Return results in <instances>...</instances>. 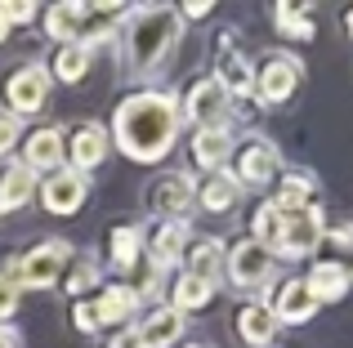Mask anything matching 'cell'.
Wrapping results in <instances>:
<instances>
[{"mask_svg":"<svg viewBox=\"0 0 353 348\" xmlns=\"http://www.w3.org/2000/svg\"><path fill=\"white\" fill-rule=\"evenodd\" d=\"M179 134L183 121H179V94L174 89H134L112 107V121H108L112 148L134 166L165 161L179 143Z\"/></svg>","mask_w":353,"mask_h":348,"instance_id":"1","label":"cell"},{"mask_svg":"<svg viewBox=\"0 0 353 348\" xmlns=\"http://www.w3.org/2000/svg\"><path fill=\"white\" fill-rule=\"evenodd\" d=\"M183 36V18L174 14V5H134L121 14L117 23V50L125 76L143 80L174 54Z\"/></svg>","mask_w":353,"mask_h":348,"instance_id":"2","label":"cell"},{"mask_svg":"<svg viewBox=\"0 0 353 348\" xmlns=\"http://www.w3.org/2000/svg\"><path fill=\"white\" fill-rule=\"evenodd\" d=\"M72 241H63V237H50V241L32 246L27 254H14V259L5 263L9 281H14L18 290H50L63 281V272H68L72 263Z\"/></svg>","mask_w":353,"mask_h":348,"instance_id":"3","label":"cell"},{"mask_svg":"<svg viewBox=\"0 0 353 348\" xmlns=\"http://www.w3.org/2000/svg\"><path fill=\"white\" fill-rule=\"evenodd\" d=\"M219 277L237 290V295H264L277 277V259L268 246L250 241V237H237L233 246H224V268Z\"/></svg>","mask_w":353,"mask_h":348,"instance_id":"4","label":"cell"},{"mask_svg":"<svg viewBox=\"0 0 353 348\" xmlns=\"http://www.w3.org/2000/svg\"><path fill=\"white\" fill-rule=\"evenodd\" d=\"M228 174L237 179V188H273V179L282 174V152L268 134H241L228 157Z\"/></svg>","mask_w":353,"mask_h":348,"instance_id":"5","label":"cell"},{"mask_svg":"<svg viewBox=\"0 0 353 348\" xmlns=\"http://www.w3.org/2000/svg\"><path fill=\"white\" fill-rule=\"evenodd\" d=\"M50 94H54V80H50V72H45V63H36V58L18 63V67L5 76V85H0L5 112L18 116V121L41 116L45 107H50Z\"/></svg>","mask_w":353,"mask_h":348,"instance_id":"6","label":"cell"},{"mask_svg":"<svg viewBox=\"0 0 353 348\" xmlns=\"http://www.w3.org/2000/svg\"><path fill=\"white\" fill-rule=\"evenodd\" d=\"M192 210H197V179L188 170H165L148 183V215H157V224H188Z\"/></svg>","mask_w":353,"mask_h":348,"instance_id":"7","label":"cell"},{"mask_svg":"<svg viewBox=\"0 0 353 348\" xmlns=\"http://www.w3.org/2000/svg\"><path fill=\"white\" fill-rule=\"evenodd\" d=\"M233 98L219 89L215 76H197L188 89L179 94V121L192 125V130H215V125H228L233 116Z\"/></svg>","mask_w":353,"mask_h":348,"instance_id":"8","label":"cell"},{"mask_svg":"<svg viewBox=\"0 0 353 348\" xmlns=\"http://www.w3.org/2000/svg\"><path fill=\"white\" fill-rule=\"evenodd\" d=\"M300 80H304V63L295 58V54H286V50H273V54H264V58L255 63V98L264 107L291 103L295 89H300Z\"/></svg>","mask_w":353,"mask_h":348,"instance_id":"9","label":"cell"},{"mask_svg":"<svg viewBox=\"0 0 353 348\" xmlns=\"http://www.w3.org/2000/svg\"><path fill=\"white\" fill-rule=\"evenodd\" d=\"M63 134H68V143H63V166L85 174V179L112 157V139H108L103 121H77V125H68Z\"/></svg>","mask_w":353,"mask_h":348,"instance_id":"10","label":"cell"},{"mask_svg":"<svg viewBox=\"0 0 353 348\" xmlns=\"http://www.w3.org/2000/svg\"><path fill=\"white\" fill-rule=\"evenodd\" d=\"M322 237H327V215H322V206L282 219V232H277V241H273V259H313Z\"/></svg>","mask_w":353,"mask_h":348,"instance_id":"11","label":"cell"},{"mask_svg":"<svg viewBox=\"0 0 353 348\" xmlns=\"http://www.w3.org/2000/svg\"><path fill=\"white\" fill-rule=\"evenodd\" d=\"M85 197H90V179L77 174V170H68V166L45 174V179L36 183V201H41L50 215H59V219L77 215V210L85 206Z\"/></svg>","mask_w":353,"mask_h":348,"instance_id":"12","label":"cell"},{"mask_svg":"<svg viewBox=\"0 0 353 348\" xmlns=\"http://www.w3.org/2000/svg\"><path fill=\"white\" fill-rule=\"evenodd\" d=\"M63 143H68V134H63V125H41V130L23 134V157H18V166H27L36 174V179H45V174L63 170Z\"/></svg>","mask_w":353,"mask_h":348,"instance_id":"13","label":"cell"},{"mask_svg":"<svg viewBox=\"0 0 353 348\" xmlns=\"http://www.w3.org/2000/svg\"><path fill=\"white\" fill-rule=\"evenodd\" d=\"M268 201H273V210L282 219L291 215H304V210L318 206V179H313L309 170H282L273 179V192H268Z\"/></svg>","mask_w":353,"mask_h":348,"instance_id":"14","label":"cell"},{"mask_svg":"<svg viewBox=\"0 0 353 348\" xmlns=\"http://www.w3.org/2000/svg\"><path fill=\"white\" fill-rule=\"evenodd\" d=\"M41 18H45V36H50L54 45H72L90 32V23L99 18V5H77V0L63 5L59 0V5H45Z\"/></svg>","mask_w":353,"mask_h":348,"instance_id":"15","label":"cell"},{"mask_svg":"<svg viewBox=\"0 0 353 348\" xmlns=\"http://www.w3.org/2000/svg\"><path fill=\"white\" fill-rule=\"evenodd\" d=\"M188 241H192V224H157V228H143V259L170 272L174 263H183Z\"/></svg>","mask_w":353,"mask_h":348,"instance_id":"16","label":"cell"},{"mask_svg":"<svg viewBox=\"0 0 353 348\" xmlns=\"http://www.w3.org/2000/svg\"><path fill=\"white\" fill-rule=\"evenodd\" d=\"M233 331L246 348H277V331L282 326H277L268 299H250V304H241L233 313Z\"/></svg>","mask_w":353,"mask_h":348,"instance_id":"17","label":"cell"},{"mask_svg":"<svg viewBox=\"0 0 353 348\" xmlns=\"http://www.w3.org/2000/svg\"><path fill=\"white\" fill-rule=\"evenodd\" d=\"M233 143H237L233 125H215V130H192V139H188V157H192V166H197L201 174H215V170H224V166H228V157H233Z\"/></svg>","mask_w":353,"mask_h":348,"instance_id":"18","label":"cell"},{"mask_svg":"<svg viewBox=\"0 0 353 348\" xmlns=\"http://www.w3.org/2000/svg\"><path fill=\"white\" fill-rule=\"evenodd\" d=\"M210 76L219 80V89H224L233 103H237V98H241V103L255 98V63H250L241 50H219L215 54V72H210Z\"/></svg>","mask_w":353,"mask_h":348,"instance_id":"19","label":"cell"},{"mask_svg":"<svg viewBox=\"0 0 353 348\" xmlns=\"http://www.w3.org/2000/svg\"><path fill=\"white\" fill-rule=\"evenodd\" d=\"M304 286H309V295H313V304H340V299H349V263H340V259H313V268H309V277H304Z\"/></svg>","mask_w":353,"mask_h":348,"instance_id":"20","label":"cell"},{"mask_svg":"<svg viewBox=\"0 0 353 348\" xmlns=\"http://www.w3.org/2000/svg\"><path fill=\"white\" fill-rule=\"evenodd\" d=\"M268 308H273L277 326H304V322L318 317V304H313L304 277H286L282 286H277V295H273V304H268Z\"/></svg>","mask_w":353,"mask_h":348,"instance_id":"21","label":"cell"},{"mask_svg":"<svg viewBox=\"0 0 353 348\" xmlns=\"http://www.w3.org/2000/svg\"><path fill=\"white\" fill-rule=\"evenodd\" d=\"M134 326H139V335H143L148 348H179V340L188 335V317L174 313L170 304H152L148 317L134 322Z\"/></svg>","mask_w":353,"mask_h":348,"instance_id":"22","label":"cell"},{"mask_svg":"<svg viewBox=\"0 0 353 348\" xmlns=\"http://www.w3.org/2000/svg\"><path fill=\"white\" fill-rule=\"evenodd\" d=\"M90 67H94V50H85L81 41L54 45L50 63H45V72H50L54 85H81V80L90 76Z\"/></svg>","mask_w":353,"mask_h":348,"instance_id":"23","label":"cell"},{"mask_svg":"<svg viewBox=\"0 0 353 348\" xmlns=\"http://www.w3.org/2000/svg\"><path fill=\"white\" fill-rule=\"evenodd\" d=\"M94 304V317H99V331L103 326H130L134 322V313H139V299L125 290V281H112V286H99V295L90 299Z\"/></svg>","mask_w":353,"mask_h":348,"instance_id":"24","label":"cell"},{"mask_svg":"<svg viewBox=\"0 0 353 348\" xmlns=\"http://www.w3.org/2000/svg\"><path fill=\"white\" fill-rule=\"evenodd\" d=\"M219 295V281L215 277H197V272H179L170 286V308L174 313H201V308H210Z\"/></svg>","mask_w":353,"mask_h":348,"instance_id":"25","label":"cell"},{"mask_svg":"<svg viewBox=\"0 0 353 348\" xmlns=\"http://www.w3.org/2000/svg\"><path fill=\"white\" fill-rule=\"evenodd\" d=\"M241 201V188H237V179L228 170H215V174H206V179L197 183V206L206 210V215H228Z\"/></svg>","mask_w":353,"mask_h":348,"instance_id":"26","label":"cell"},{"mask_svg":"<svg viewBox=\"0 0 353 348\" xmlns=\"http://www.w3.org/2000/svg\"><path fill=\"white\" fill-rule=\"evenodd\" d=\"M99 286H103V263H99V254L94 250L72 254L68 272H63V290L72 295V304H77V299H90V290H99Z\"/></svg>","mask_w":353,"mask_h":348,"instance_id":"27","label":"cell"},{"mask_svg":"<svg viewBox=\"0 0 353 348\" xmlns=\"http://www.w3.org/2000/svg\"><path fill=\"white\" fill-rule=\"evenodd\" d=\"M36 174L27 166H18V161H9L5 170H0V215H14V210H23L27 201L36 197Z\"/></svg>","mask_w":353,"mask_h":348,"instance_id":"28","label":"cell"},{"mask_svg":"<svg viewBox=\"0 0 353 348\" xmlns=\"http://www.w3.org/2000/svg\"><path fill=\"white\" fill-rule=\"evenodd\" d=\"M273 27H277V36H286V41H313V36H318L313 5H286V0H277L273 5Z\"/></svg>","mask_w":353,"mask_h":348,"instance_id":"29","label":"cell"},{"mask_svg":"<svg viewBox=\"0 0 353 348\" xmlns=\"http://www.w3.org/2000/svg\"><path fill=\"white\" fill-rule=\"evenodd\" d=\"M108 259L112 268L130 272L139 259H143V224H117L112 237H108Z\"/></svg>","mask_w":353,"mask_h":348,"instance_id":"30","label":"cell"},{"mask_svg":"<svg viewBox=\"0 0 353 348\" xmlns=\"http://www.w3.org/2000/svg\"><path fill=\"white\" fill-rule=\"evenodd\" d=\"M219 268H224V241L219 237H192L188 250H183V272L219 281Z\"/></svg>","mask_w":353,"mask_h":348,"instance_id":"31","label":"cell"},{"mask_svg":"<svg viewBox=\"0 0 353 348\" xmlns=\"http://www.w3.org/2000/svg\"><path fill=\"white\" fill-rule=\"evenodd\" d=\"M125 290L139 299V308L148 304V299H161V290H165V268H157V263H148V259H139L134 268L125 272Z\"/></svg>","mask_w":353,"mask_h":348,"instance_id":"32","label":"cell"},{"mask_svg":"<svg viewBox=\"0 0 353 348\" xmlns=\"http://www.w3.org/2000/svg\"><path fill=\"white\" fill-rule=\"evenodd\" d=\"M277 232H282V215H277L273 210V201H259L255 206V215H250V241H259V246H268V250H273V241H277Z\"/></svg>","mask_w":353,"mask_h":348,"instance_id":"33","label":"cell"},{"mask_svg":"<svg viewBox=\"0 0 353 348\" xmlns=\"http://www.w3.org/2000/svg\"><path fill=\"white\" fill-rule=\"evenodd\" d=\"M36 14H41L36 0H0V18H5L9 27H27Z\"/></svg>","mask_w":353,"mask_h":348,"instance_id":"34","label":"cell"},{"mask_svg":"<svg viewBox=\"0 0 353 348\" xmlns=\"http://www.w3.org/2000/svg\"><path fill=\"white\" fill-rule=\"evenodd\" d=\"M18 304H23V290H18L14 281H9V272L0 268V326H9V322H14Z\"/></svg>","mask_w":353,"mask_h":348,"instance_id":"35","label":"cell"},{"mask_svg":"<svg viewBox=\"0 0 353 348\" xmlns=\"http://www.w3.org/2000/svg\"><path fill=\"white\" fill-rule=\"evenodd\" d=\"M23 134H27V125L18 121V116L0 112V157H9V152H18V143H23Z\"/></svg>","mask_w":353,"mask_h":348,"instance_id":"36","label":"cell"},{"mask_svg":"<svg viewBox=\"0 0 353 348\" xmlns=\"http://www.w3.org/2000/svg\"><path fill=\"white\" fill-rule=\"evenodd\" d=\"M72 326H77L81 335H99V317H94V304H90V299H77V304H72Z\"/></svg>","mask_w":353,"mask_h":348,"instance_id":"37","label":"cell"},{"mask_svg":"<svg viewBox=\"0 0 353 348\" xmlns=\"http://www.w3.org/2000/svg\"><path fill=\"white\" fill-rule=\"evenodd\" d=\"M174 14H179L183 23H201V18L215 14V5H210V0H188V5H174Z\"/></svg>","mask_w":353,"mask_h":348,"instance_id":"38","label":"cell"},{"mask_svg":"<svg viewBox=\"0 0 353 348\" xmlns=\"http://www.w3.org/2000/svg\"><path fill=\"white\" fill-rule=\"evenodd\" d=\"M108 348H148V344H143V335H139V326L130 322V326H121L117 335H108Z\"/></svg>","mask_w":353,"mask_h":348,"instance_id":"39","label":"cell"},{"mask_svg":"<svg viewBox=\"0 0 353 348\" xmlns=\"http://www.w3.org/2000/svg\"><path fill=\"white\" fill-rule=\"evenodd\" d=\"M322 241H336L340 250H353V224H340V228H331Z\"/></svg>","mask_w":353,"mask_h":348,"instance_id":"40","label":"cell"},{"mask_svg":"<svg viewBox=\"0 0 353 348\" xmlns=\"http://www.w3.org/2000/svg\"><path fill=\"white\" fill-rule=\"evenodd\" d=\"M0 348H23V340H18L14 326H0Z\"/></svg>","mask_w":353,"mask_h":348,"instance_id":"41","label":"cell"},{"mask_svg":"<svg viewBox=\"0 0 353 348\" xmlns=\"http://www.w3.org/2000/svg\"><path fill=\"white\" fill-rule=\"evenodd\" d=\"M345 32H349V41H353V9L345 14Z\"/></svg>","mask_w":353,"mask_h":348,"instance_id":"42","label":"cell"},{"mask_svg":"<svg viewBox=\"0 0 353 348\" xmlns=\"http://www.w3.org/2000/svg\"><path fill=\"white\" fill-rule=\"evenodd\" d=\"M5 36H9V23H5V18H0V45H5Z\"/></svg>","mask_w":353,"mask_h":348,"instance_id":"43","label":"cell"},{"mask_svg":"<svg viewBox=\"0 0 353 348\" xmlns=\"http://www.w3.org/2000/svg\"><path fill=\"white\" fill-rule=\"evenodd\" d=\"M183 348H206V344H183Z\"/></svg>","mask_w":353,"mask_h":348,"instance_id":"44","label":"cell"},{"mask_svg":"<svg viewBox=\"0 0 353 348\" xmlns=\"http://www.w3.org/2000/svg\"><path fill=\"white\" fill-rule=\"evenodd\" d=\"M349 281H353V268H349Z\"/></svg>","mask_w":353,"mask_h":348,"instance_id":"45","label":"cell"}]
</instances>
